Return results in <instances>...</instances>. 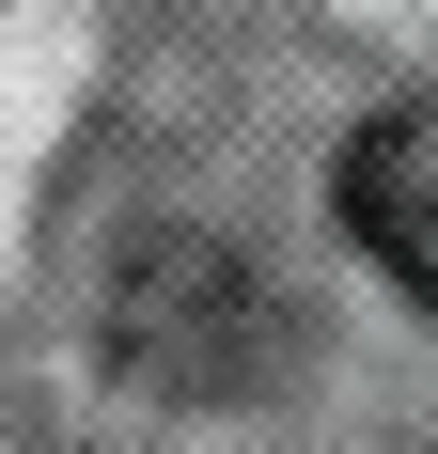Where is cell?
Instances as JSON below:
<instances>
[{
    "label": "cell",
    "mask_w": 438,
    "mask_h": 454,
    "mask_svg": "<svg viewBox=\"0 0 438 454\" xmlns=\"http://www.w3.org/2000/svg\"><path fill=\"white\" fill-rule=\"evenodd\" d=\"M47 454H438V94L313 0L173 16L16 267Z\"/></svg>",
    "instance_id": "1"
},
{
    "label": "cell",
    "mask_w": 438,
    "mask_h": 454,
    "mask_svg": "<svg viewBox=\"0 0 438 454\" xmlns=\"http://www.w3.org/2000/svg\"><path fill=\"white\" fill-rule=\"evenodd\" d=\"M329 32H360V47H392V63H438V0H313Z\"/></svg>",
    "instance_id": "2"
}]
</instances>
